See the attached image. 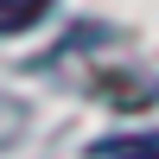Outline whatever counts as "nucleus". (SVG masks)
<instances>
[{"label":"nucleus","mask_w":159,"mask_h":159,"mask_svg":"<svg viewBox=\"0 0 159 159\" xmlns=\"http://www.w3.org/2000/svg\"><path fill=\"white\" fill-rule=\"evenodd\" d=\"M96 159H159V134H127V140H102Z\"/></svg>","instance_id":"obj_2"},{"label":"nucleus","mask_w":159,"mask_h":159,"mask_svg":"<svg viewBox=\"0 0 159 159\" xmlns=\"http://www.w3.org/2000/svg\"><path fill=\"white\" fill-rule=\"evenodd\" d=\"M51 13V0H0V38H13V32H25V25H38Z\"/></svg>","instance_id":"obj_1"}]
</instances>
